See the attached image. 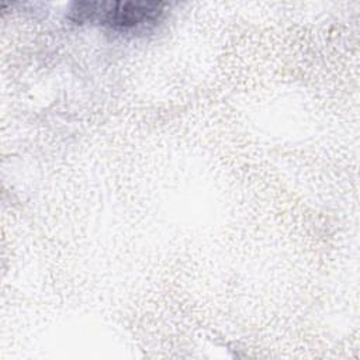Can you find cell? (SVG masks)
Listing matches in <instances>:
<instances>
[{
	"label": "cell",
	"instance_id": "1",
	"mask_svg": "<svg viewBox=\"0 0 360 360\" xmlns=\"http://www.w3.org/2000/svg\"><path fill=\"white\" fill-rule=\"evenodd\" d=\"M160 1H77L69 10L75 22H94L115 31H139L156 25L165 14Z\"/></svg>",
	"mask_w": 360,
	"mask_h": 360
}]
</instances>
